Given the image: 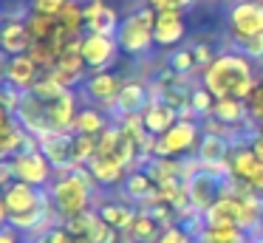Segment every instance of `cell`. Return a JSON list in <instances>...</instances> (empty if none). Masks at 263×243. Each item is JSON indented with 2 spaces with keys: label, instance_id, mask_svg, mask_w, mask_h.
<instances>
[{
  "label": "cell",
  "instance_id": "cell-1",
  "mask_svg": "<svg viewBox=\"0 0 263 243\" xmlns=\"http://www.w3.org/2000/svg\"><path fill=\"white\" fill-rule=\"evenodd\" d=\"M201 85L215 99H249L257 85V65L238 48H227L204 71Z\"/></svg>",
  "mask_w": 263,
  "mask_h": 243
},
{
  "label": "cell",
  "instance_id": "cell-2",
  "mask_svg": "<svg viewBox=\"0 0 263 243\" xmlns=\"http://www.w3.org/2000/svg\"><path fill=\"white\" fill-rule=\"evenodd\" d=\"M48 195H51V203L57 209L60 220H71L77 215H85L88 209L97 207V195H99V184L93 178L91 167H82V164H74L71 170H63V173L54 175L51 186H48Z\"/></svg>",
  "mask_w": 263,
  "mask_h": 243
},
{
  "label": "cell",
  "instance_id": "cell-3",
  "mask_svg": "<svg viewBox=\"0 0 263 243\" xmlns=\"http://www.w3.org/2000/svg\"><path fill=\"white\" fill-rule=\"evenodd\" d=\"M156 9L142 6V9L130 11L127 17H122V26L116 31L119 48L127 60H147L150 51L156 45Z\"/></svg>",
  "mask_w": 263,
  "mask_h": 243
},
{
  "label": "cell",
  "instance_id": "cell-4",
  "mask_svg": "<svg viewBox=\"0 0 263 243\" xmlns=\"http://www.w3.org/2000/svg\"><path fill=\"white\" fill-rule=\"evenodd\" d=\"M204 139L198 119H178L167 133H161L156 139V156L167 158H187L198 153V144Z\"/></svg>",
  "mask_w": 263,
  "mask_h": 243
},
{
  "label": "cell",
  "instance_id": "cell-5",
  "mask_svg": "<svg viewBox=\"0 0 263 243\" xmlns=\"http://www.w3.org/2000/svg\"><path fill=\"white\" fill-rule=\"evenodd\" d=\"M122 85H125V77H122V73H116L114 68H108V71H91V77L80 85V94L88 96V99H91V105L102 107L105 113H110V116H114Z\"/></svg>",
  "mask_w": 263,
  "mask_h": 243
},
{
  "label": "cell",
  "instance_id": "cell-6",
  "mask_svg": "<svg viewBox=\"0 0 263 243\" xmlns=\"http://www.w3.org/2000/svg\"><path fill=\"white\" fill-rule=\"evenodd\" d=\"M12 167H14V178L23 181V184L31 186H40V190H48L57 175L54 164L48 161V156L37 147V150H23L12 158Z\"/></svg>",
  "mask_w": 263,
  "mask_h": 243
},
{
  "label": "cell",
  "instance_id": "cell-7",
  "mask_svg": "<svg viewBox=\"0 0 263 243\" xmlns=\"http://www.w3.org/2000/svg\"><path fill=\"white\" fill-rule=\"evenodd\" d=\"M46 207H51L48 190L14 181L3 190V198H0V220L12 212H29V209H46Z\"/></svg>",
  "mask_w": 263,
  "mask_h": 243
},
{
  "label": "cell",
  "instance_id": "cell-8",
  "mask_svg": "<svg viewBox=\"0 0 263 243\" xmlns=\"http://www.w3.org/2000/svg\"><path fill=\"white\" fill-rule=\"evenodd\" d=\"M227 23H229V43L263 34V3H257V0H235L229 6Z\"/></svg>",
  "mask_w": 263,
  "mask_h": 243
},
{
  "label": "cell",
  "instance_id": "cell-9",
  "mask_svg": "<svg viewBox=\"0 0 263 243\" xmlns=\"http://www.w3.org/2000/svg\"><path fill=\"white\" fill-rule=\"evenodd\" d=\"M119 54H122V48L116 37L97 34V31L82 34V60H85L88 71H108V68L116 65Z\"/></svg>",
  "mask_w": 263,
  "mask_h": 243
},
{
  "label": "cell",
  "instance_id": "cell-10",
  "mask_svg": "<svg viewBox=\"0 0 263 243\" xmlns=\"http://www.w3.org/2000/svg\"><path fill=\"white\" fill-rule=\"evenodd\" d=\"M14 116H17V122L23 124L31 136H37V139L54 133L51 119H48V102L40 99V96H34L31 90H26V96H23V102H20V107L14 110Z\"/></svg>",
  "mask_w": 263,
  "mask_h": 243
},
{
  "label": "cell",
  "instance_id": "cell-11",
  "mask_svg": "<svg viewBox=\"0 0 263 243\" xmlns=\"http://www.w3.org/2000/svg\"><path fill=\"white\" fill-rule=\"evenodd\" d=\"M80 88H68L63 96L48 102V119H51V130L54 133H74L77 116H80Z\"/></svg>",
  "mask_w": 263,
  "mask_h": 243
},
{
  "label": "cell",
  "instance_id": "cell-12",
  "mask_svg": "<svg viewBox=\"0 0 263 243\" xmlns=\"http://www.w3.org/2000/svg\"><path fill=\"white\" fill-rule=\"evenodd\" d=\"M40 147V139L31 136L23 124L17 122L14 113H6L3 119V130H0V156L3 158H14L23 150H37Z\"/></svg>",
  "mask_w": 263,
  "mask_h": 243
},
{
  "label": "cell",
  "instance_id": "cell-13",
  "mask_svg": "<svg viewBox=\"0 0 263 243\" xmlns=\"http://www.w3.org/2000/svg\"><path fill=\"white\" fill-rule=\"evenodd\" d=\"M156 45L159 48H176L184 43L190 26L187 11H156Z\"/></svg>",
  "mask_w": 263,
  "mask_h": 243
},
{
  "label": "cell",
  "instance_id": "cell-14",
  "mask_svg": "<svg viewBox=\"0 0 263 243\" xmlns=\"http://www.w3.org/2000/svg\"><path fill=\"white\" fill-rule=\"evenodd\" d=\"M40 73H43V68L29 54H17V57L3 54V82L6 85H14L20 90H31L34 82L40 79Z\"/></svg>",
  "mask_w": 263,
  "mask_h": 243
},
{
  "label": "cell",
  "instance_id": "cell-15",
  "mask_svg": "<svg viewBox=\"0 0 263 243\" xmlns=\"http://www.w3.org/2000/svg\"><path fill=\"white\" fill-rule=\"evenodd\" d=\"M153 99L150 94V82L142 77H127L125 85L119 90V99H116V110L114 116H127V113H142L147 107V102Z\"/></svg>",
  "mask_w": 263,
  "mask_h": 243
},
{
  "label": "cell",
  "instance_id": "cell-16",
  "mask_svg": "<svg viewBox=\"0 0 263 243\" xmlns=\"http://www.w3.org/2000/svg\"><path fill=\"white\" fill-rule=\"evenodd\" d=\"M119 26H122V17L110 3H105V0H85V31L116 37Z\"/></svg>",
  "mask_w": 263,
  "mask_h": 243
},
{
  "label": "cell",
  "instance_id": "cell-17",
  "mask_svg": "<svg viewBox=\"0 0 263 243\" xmlns=\"http://www.w3.org/2000/svg\"><path fill=\"white\" fill-rule=\"evenodd\" d=\"M97 209L99 215H102L105 220H108L114 229L119 232H127V226L133 223V218H136L139 207H133L130 201H125V198H114V195H97Z\"/></svg>",
  "mask_w": 263,
  "mask_h": 243
},
{
  "label": "cell",
  "instance_id": "cell-18",
  "mask_svg": "<svg viewBox=\"0 0 263 243\" xmlns=\"http://www.w3.org/2000/svg\"><path fill=\"white\" fill-rule=\"evenodd\" d=\"M187 192H190V201H193V209L204 215L221 198V181L215 175H210L206 170H201L198 175H193L187 181Z\"/></svg>",
  "mask_w": 263,
  "mask_h": 243
},
{
  "label": "cell",
  "instance_id": "cell-19",
  "mask_svg": "<svg viewBox=\"0 0 263 243\" xmlns=\"http://www.w3.org/2000/svg\"><path fill=\"white\" fill-rule=\"evenodd\" d=\"M40 150L48 156L57 173L74 167V133H48L40 139Z\"/></svg>",
  "mask_w": 263,
  "mask_h": 243
},
{
  "label": "cell",
  "instance_id": "cell-20",
  "mask_svg": "<svg viewBox=\"0 0 263 243\" xmlns=\"http://www.w3.org/2000/svg\"><path fill=\"white\" fill-rule=\"evenodd\" d=\"M156 192H159V184H156L153 178H150L147 170H130L125 178V184H122V198L125 201H130L133 207H144L147 201H153Z\"/></svg>",
  "mask_w": 263,
  "mask_h": 243
},
{
  "label": "cell",
  "instance_id": "cell-21",
  "mask_svg": "<svg viewBox=\"0 0 263 243\" xmlns=\"http://www.w3.org/2000/svg\"><path fill=\"white\" fill-rule=\"evenodd\" d=\"M31 43L34 40L26 28V20H3V26H0V51L6 57L29 54Z\"/></svg>",
  "mask_w": 263,
  "mask_h": 243
},
{
  "label": "cell",
  "instance_id": "cell-22",
  "mask_svg": "<svg viewBox=\"0 0 263 243\" xmlns=\"http://www.w3.org/2000/svg\"><path fill=\"white\" fill-rule=\"evenodd\" d=\"M142 119H144L147 133L161 136V133H167V130L178 122V119H181V113H178L173 105H167L164 99H150L147 107L142 110Z\"/></svg>",
  "mask_w": 263,
  "mask_h": 243
},
{
  "label": "cell",
  "instance_id": "cell-23",
  "mask_svg": "<svg viewBox=\"0 0 263 243\" xmlns=\"http://www.w3.org/2000/svg\"><path fill=\"white\" fill-rule=\"evenodd\" d=\"M164 232V226L147 212V209H139L133 223L127 226V232H122V243H156Z\"/></svg>",
  "mask_w": 263,
  "mask_h": 243
},
{
  "label": "cell",
  "instance_id": "cell-24",
  "mask_svg": "<svg viewBox=\"0 0 263 243\" xmlns=\"http://www.w3.org/2000/svg\"><path fill=\"white\" fill-rule=\"evenodd\" d=\"M91 173L97 178L99 190H114V186H122L127 178V167H122L114 156H97L91 164Z\"/></svg>",
  "mask_w": 263,
  "mask_h": 243
},
{
  "label": "cell",
  "instance_id": "cell-25",
  "mask_svg": "<svg viewBox=\"0 0 263 243\" xmlns=\"http://www.w3.org/2000/svg\"><path fill=\"white\" fill-rule=\"evenodd\" d=\"M108 124H110V113H105L102 107H97V105H82L80 116H77V124H74V133L99 136Z\"/></svg>",
  "mask_w": 263,
  "mask_h": 243
},
{
  "label": "cell",
  "instance_id": "cell-26",
  "mask_svg": "<svg viewBox=\"0 0 263 243\" xmlns=\"http://www.w3.org/2000/svg\"><path fill=\"white\" fill-rule=\"evenodd\" d=\"M195 240H204V243H249L252 235L240 226H206Z\"/></svg>",
  "mask_w": 263,
  "mask_h": 243
},
{
  "label": "cell",
  "instance_id": "cell-27",
  "mask_svg": "<svg viewBox=\"0 0 263 243\" xmlns=\"http://www.w3.org/2000/svg\"><path fill=\"white\" fill-rule=\"evenodd\" d=\"M144 170L150 173V178L156 184H164V181H173V178H181V158H167V156H153Z\"/></svg>",
  "mask_w": 263,
  "mask_h": 243
},
{
  "label": "cell",
  "instance_id": "cell-28",
  "mask_svg": "<svg viewBox=\"0 0 263 243\" xmlns=\"http://www.w3.org/2000/svg\"><path fill=\"white\" fill-rule=\"evenodd\" d=\"M229 150H232V144H229L227 139H218V136L204 133V139H201L195 156L201 158V164H215V161H227Z\"/></svg>",
  "mask_w": 263,
  "mask_h": 243
},
{
  "label": "cell",
  "instance_id": "cell-29",
  "mask_svg": "<svg viewBox=\"0 0 263 243\" xmlns=\"http://www.w3.org/2000/svg\"><path fill=\"white\" fill-rule=\"evenodd\" d=\"M54 209V203L51 207H46V209H29V212H12V215H6L3 218V223H9V226H14L17 232H23V237L26 235H31V232L37 229V226L46 220V215Z\"/></svg>",
  "mask_w": 263,
  "mask_h": 243
},
{
  "label": "cell",
  "instance_id": "cell-30",
  "mask_svg": "<svg viewBox=\"0 0 263 243\" xmlns=\"http://www.w3.org/2000/svg\"><path fill=\"white\" fill-rule=\"evenodd\" d=\"M167 68L176 73H181V77H193L195 71H198V62H195V54L190 45H181V48H173L170 54H167Z\"/></svg>",
  "mask_w": 263,
  "mask_h": 243
},
{
  "label": "cell",
  "instance_id": "cell-31",
  "mask_svg": "<svg viewBox=\"0 0 263 243\" xmlns=\"http://www.w3.org/2000/svg\"><path fill=\"white\" fill-rule=\"evenodd\" d=\"M29 57L43 68V71H51V68L57 65V60H60V48L51 43V40H34L31 48H29Z\"/></svg>",
  "mask_w": 263,
  "mask_h": 243
},
{
  "label": "cell",
  "instance_id": "cell-32",
  "mask_svg": "<svg viewBox=\"0 0 263 243\" xmlns=\"http://www.w3.org/2000/svg\"><path fill=\"white\" fill-rule=\"evenodd\" d=\"M60 26L57 17H48V14H37V11H31L29 17H26V28H29L31 40H51L54 28Z\"/></svg>",
  "mask_w": 263,
  "mask_h": 243
},
{
  "label": "cell",
  "instance_id": "cell-33",
  "mask_svg": "<svg viewBox=\"0 0 263 243\" xmlns=\"http://www.w3.org/2000/svg\"><path fill=\"white\" fill-rule=\"evenodd\" d=\"M65 90H68V88L54 77V71H43L40 79L34 82V88H31V94L40 96V99H46V102H51V99H57V96H63Z\"/></svg>",
  "mask_w": 263,
  "mask_h": 243
},
{
  "label": "cell",
  "instance_id": "cell-34",
  "mask_svg": "<svg viewBox=\"0 0 263 243\" xmlns=\"http://www.w3.org/2000/svg\"><path fill=\"white\" fill-rule=\"evenodd\" d=\"M99 156V144H97V136H82V133H74V164H88Z\"/></svg>",
  "mask_w": 263,
  "mask_h": 243
},
{
  "label": "cell",
  "instance_id": "cell-35",
  "mask_svg": "<svg viewBox=\"0 0 263 243\" xmlns=\"http://www.w3.org/2000/svg\"><path fill=\"white\" fill-rule=\"evenodd\" d=\"M187 45L193 48L195 62H198V71H195V73H201V77H204V71L212 65V60H215V57L221 54V51H215V48H212V43H210V40H193V43H187Z\"/></svg>",
  "mask_w": 263,
  "mask_h": 243
},
{
  "label": "cell",
  "instance_id": "cell-36",
  "mask_svg": "<svg viewBox=\"0 0 263 243\" xmlns=\"http://www.w3.org/2000/svg\"><path fill=\"white\" fill-rule=\"evenodd\" d=\"M190 107L195 110V116H198V119H204V116H210L212 107H215V96H212L210 90L198 82V85H195V90H193V99H190Z\"/></svg>",
  "mask_w": 263,
  "mask_h": 243
},
{
  "label": "cell",
  "instance_id": "cell-37",
  "mask_svg": "<svg viewBox=\"0 0 263 243\" xmlns=\"http://www.w3.org/2000/svg\"><path fill=\"white\" fill-rule=\"evenodd\" d=\"M156 243H195V235H190L181 223H173L161 232V237Z\"/></svg>",
  "mask_w": 263,
  "mask_h": 243
},
{
  "label": "cell",
  "instance_id": "cell-38",
  "mask_svg": "<svg viewBox=\"0 0 263 243\" xmlns=\"http://www.w3.org/2000/svg\"><path fill=\"white\" fill-rule=\"evenodd\" d=\"M3 107H6V113H14L20 107V102H23V96H26V90H20V88H14V85H6L3 82Z\"/></svg>",
  "mask_w": 263,
  "mask_h": 243
},
{
  "label": "cell",
  "instance_id": "cell-39",
  "mask_svg": "<svg viewBox=\"0 0 263 243\" xmlns=\"http://www.w3.org/2000/svg\"><path fill=\"white\" fill-rule=\"evenodd\" d=\"M68 0H31V11L37 14H48V17H60V11L65 9Z\"/></svg>",
  "mask_w": 263,
  "mask_h": 243
},
{
  "label": "cell",
  "instance_id": "cell-40",
  "mask_svg": "<svg viewBox=\"0 0 263 243\" xmlns=\"http://www.w3.org/2000/svg\"><path fill=\"white\" fill-rule=\"evenodd\" d=\"M74 240V235L68 232V226L65 223H60V226H54L48 235H43V237H37L34 243H71Z\"/></svg>",
  "mask_w": 263,
  "mask_h": 243
},
{
  "label": "cell",
  "instance_id": "cell-41",
  "mask_svg": "<svg viewBox=\"0 0 263 243\" xmlns=\"http://www.w3.org/2000/svg\"><path fill=\"white\" fill-rule=\"evenodd\" d=\"M144 3L156 11H187L181 0H144Z\"/></svg>",
  "mask_w": 263,
  "mask_h": 243
},
{
  "label": "cell",
  "instance_id": "cell-42",
  "mask_svg": "<svg viewBox=\"0 0 263 243\" xmlns=\"http://www.w3.org/2000/svg\"><path fill=\"white\" fill-rule=\"evenodd\" d=\"M23 240H26L23 232H17L9 223H3V229H0V243H23Z\"/></svg>",
  "mask_w": 263,
  "mask_h": 243
},
{
  "label": "cell",
  "instance_id": "cell-43",
  "mask_svg": "<svg viewBox=\"0 0 263 243\" xmlns=\"http://www.w3.org/2000/svg\"><path fill=\"white\" fill-rule=\"evenodd\" d=\"M249 144H252V150H255V156L263 161V130H257V133L252 136V141H249Z\"/></svg>",
  "mask_w": 263,
  "mask_h": 243
},
{
  "label": "cell",
  "instance_id": "cell-44",
  "mask_svg": "<svg viewBox=\"0 0 263 243\" xmlns=\"http://www.w3.org/2000/svg\"><path fill=\"white\" fill-rule=\"evenodd\" d=\"M257 90H260V96H263V68H257Z\"/></svg>",
  "mask_w": 263,
  "mask_h": 243
},
{
  "label": "cell",
  "instance_id": "cell-45",
  "mask_svg": "<svg viewBox=\"0 0 263 243\" xmlns=\"http://www.w3.org/2000/svg\"><path fill=\"white\" fill-rule=\"evenodd\" d=\"M249 243H263V229L260 232H255V235H252V240Z\"/></svg>",
  "mask_w": 263,
  "mask_h": 243
},
{
  "label": "cell",
  "instance_id": "cell-46",
  "mask_svg": "<svg viewBox=\"0 0 263 243\" xmlns=\"http://www.w3.org/2000/svg\"><path fill=\"white\" fill-rule=\"evenodd\" d=\"M71 243H91V240H88L85 235H74V240H71Z\"/></svg>",
  "mask_w": 263,
  "mask_h": 243
},
{
  "label": "cell",
  "instance_id": "cell-47",
  "mask_svg": "<svg viewBox=\"0 0 263 243\" xmlns=\"http://www.w3.org/2000/svg\"><path fill=\"white\" fill-rule=\"evenodd\" d=\"M181 3H184V9L190 11V9H193V6H195V0H181Z\"/></svg>",
  "mask_w": 263,
  "mask_h": 243
},
{
  "label": "cell",
  "instance_id": "cell-48",
  "mask_svg": "<svg viewBox=\"0 0 263 243\" xmlns=\"http://www.w3.org/2000/svg\"><path fill=\"white\" fill-rule=\"evenodd\" d=\"M195 243H204V240H195Z\"/></svg>",
  "mask_w": 263,
  "mask_h": 243
},
{
  "label": "cell",
  "instance_id": "cell-49",
  "mask_svg": "<svg viewBox=\"0 0 263 243\" xmlns=\"http://www.w3.org/2000/svg\"><path fill=\"white\" fill-rule=\"evenodd\" d=\"M257 3H263V0H257Z\"/></svg>",
  "mask_w": 263,
  "mask_h": 243
},
{
  "label": "cell",
  "instance_id": "cell-50",
  "mask_svg": "<svg viewBox=\"0 0 263 243\" xmlns=\"http://www.w3.org/2000/svg\"><path fill=\"white\" fill-rule=\"evenodd\" d=\"M260 130H263V124H260Z\"/></svg>",
  "mask_w": 263,
  "mask_h": 243
},
{
  "label": "cell",
  "instance_id": "cell-51",
  "mask_svg": "<svg viewBox=\"0 0 263 243\" xmlns=\"http://www.w3.org/2000/svg\"><path fill=\"white\" fill-rule=\"evenodd\" d=\"M23 243H29V240H23Z\"/></svg>",
  "mask_w": 263,
  "mask_h": 243
}]
</instances>
